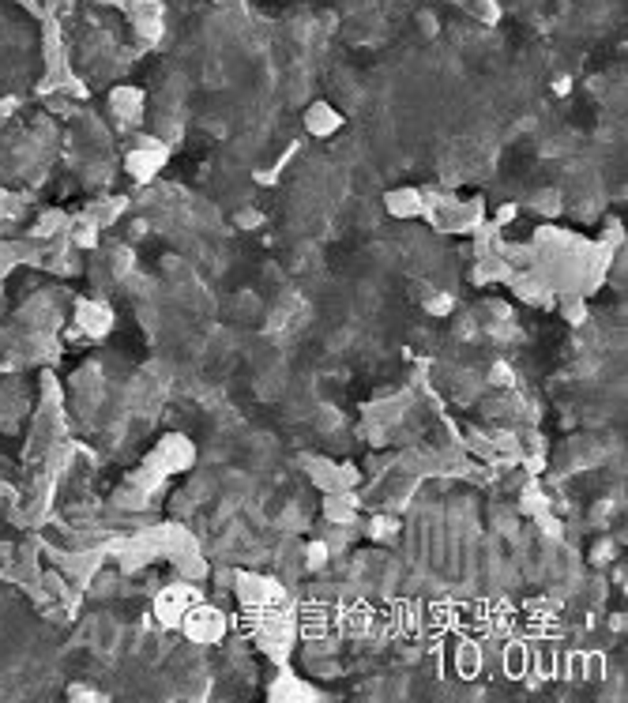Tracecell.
I'll return each mask as SVG.
<instances>
[{"instance_id":"cell-1","label":"cell","mask_w":628,"mask_h":703,"mask_svg":"<svg viewBox=\"0 0 628 703\" xmlns=\"http://www.w3.org/2000/svg\"><path fill=\"white\" fill-rule=\"evenodd\" d=\"M181 625H185V632L192 640L215 643V640H222V632H226V617H222L215 606H192L188 613L181 617Z\"/></svg>"},{"instance_id":"cell-2","label":"cell","mask_w":628,"mask_h":703,"mask_svg":"<svg viewBox=\"0 0 628 703\" xmlns=\"http://www.w3.org/2000/svg\"><path fill=\"white\" fill-rule=\"evenodd\" d=\"M162 162H166V147L159 139H143L139 147L128 154V169H132L139 181H151L162 169Z\"/></svg>"},{"instance_id":"cell-3","label":"cell","mask_w":628,"mask_h":703,"mask_svg":"<svg viewBox=\"0 0 628 703\" xmlns=\"http://www.w3.org/2000/svg\"><path fill=\"white\" fill-rule=\"evenodd\" d=\"M196 602H192V591L185 587H169L162 598H159V617L166 620V625H181V617L188 613Z\"/></svg>"},{"instance_id":"cell-4","label":"cell","mask_w":628,"mask_h":703,"mask_svg":"<svg viewBox=\"0 0 628 703\" xmlns=\"http://www.w3.org/2000/svg\"><path fill=\"white\" fill-rule=\"evenodd\" d=\"M305 128L312 132V136H331V132L343 128V117H339L328 102H320V105H312V110L305 113Z\"/></svg>"},{"instance_id":"cell-5","label":"cell","mask_w":628,"mask_h":703,"mask_svg":"<svg viewBox=\"0 0 628 703\" xmlns=\"http://www.w3.org/2000/svg\"><path fill=\"white\" fill-rule=\"evenodd\" d=\"M80 324L87 335H106L110 324H113V312L98 301H80Z\"/></svg>"},{"instance_id":"cell-6","label":"cell","mask_w":628,"mask_h":703,"mask_svg":"<svg viewBox=\"0 0 628 703\" xmlns=\"http://www.w3.org/2000/svg\"><path fill=\"white\" fill-rule=\"evenodd\" d=\"M159 459L166 462L169 470H185L192 462V444L185 440V436H166L162 448H159Z\"/></svg>"},{"instance_id":"cell-7","label":"cell","mask_w":628,"mask_h":703,"mask_svg":"<svg viewBox=\"0 0 628 703\" xmlns=\"http://www.w3.org/2000/svg\"><path fill=\"white\" fill-rule=\"evenodd\" d=\"M388 211L395 218H414V215H422V192L417 189H395V192H388Z\"/></svg>"},{"instance_id":"cell-8","label":"cell","mask_w":628,"mask_h":703,"mask_svg":"<svg viewBox=\"0 0 628 703\" xmlns=\"http://www.w3.org/2000/svg\"><path fill=\"white\" fill-rule=\"evenodd\" d=\"M324 515H328L331 523H350L358 515V497H350V489H343V493H328V500H324Z\"/></svg>"},{"instance_id":"cell-9","label":"cell","mask_w":628,"mask_h":703,"mask_svg":"<svg viewBox=\"0 0 628 703\" xmlns=\"http://www.w3.org/2000/svg\"><path fill=\"white\" fill-rule=\"evenodd\" d=\"M271 699H316V692H312L309 684L286 677V681H279V684H271Z\"/></svg>"},{"instance_id":"cell-10","label":"cell","mask_w":628,"mask_h":703,"mask_svg":"<svg viewBox=\"0 0 628 703\" xmlns=\"http://www.w3.org/2000/svg\"><path fill=\"white\" fill-rule=\"evenodd\" d=\"M113 110L121 113V117H132V113L139 110V90H132V87L113 90Z\"/></svg>"},{"instance_id":"cell-11","label":"cell","mask_w":628,"mask_h":703,"mask_svg":"<svg viewBox=\"0 0 628 703\" xmlns=\"http://www.w3.org/2000/svg\"><path fill=\"white\" fill-rule=\"evenodd\" d=\"M452 309H455V297L452 294H433V297L425 301V312L429 316H448Z\"/></svg>"},{"instance_id":"cell-12","label":"cell","mask_w":628,"mask_h":703,"mask_svg":"<svg viewBox=\"0 0 628 703\" xmlns=\"http://www.w3.org/2000/svg\"><path fill=\"white\" fill-rule=\"evenodd\" d=\"M478 662H481V655H478V647H459V673L463 677H470V673H478Z\"/></svg>"},{"instance_id":"cell-13","label":"cell","mask_w":628,"mask_h":703,"mask_svg":"<svg viewBox=\"0 0 628 703\" xmlns=\"http://www.w3.org/2000/svg\"><path fill=\"white\" fill-rule=\"evenodd\" d=\"M328 564V546L324 541H312L309 546V568H324Z\"/></svg>"},{"instance_id":"cell-14","label":"cell","mask_w":628,"mask_h":703,"mask_svg":"<svg viewBox=\"0 0 628 703\" xmlns=\"http://www.w3.org/2000/svg\"><path fill=\"white\" fill-rule=\"evenodd\" d=\"M395 527H399L395 519H373L369 530H373V538H388V534H395Z\"/></svg>"},{"instance_id":"cell-15","label":"cell","mask_w":628,"mask_h":703,"mask_svg":"<svg viewBox=\"0 0 628 703\" xmlns=\"http://www.w3.org/2000/svg\"><path fill=\"white\" fill-rule=\"evenodd\" d=\"M72 699H98V692L90 684H72V692H68Z\"/></svg>"},{"instance_id":"cell-16","label":"cell","mask_w":628,"mask_h":703,"mask_svg":"<svg viewBox=\"0 0 628 703\" xmlns=\"http://www.w3.org/2000/svg\"><path fill=\"white\" fill-rule=\"evenodd\" d=\"M493 384H512V369H508V365H493Z\"/></svg>"},{"instance_id":"cell-17","label":"cell","mask_w":628,"mask_h":703,"mask_svg":"<svg viewBox=\"0 0 628 703\" xmlns=\"http://www.w3.org/2000/svg\"><path fill=\"white\" fill-rule=\"evenodd\" d=\"M238 226H245V230L260 226V215H256V211H245V215H238Z\"/></svg>"},{"instance_id":"cell-18","label":"cell","mask_w":628,"mask_h":703,"mask_svg":"<svg viewBox=\"0 0 628 703\" xmlns=\"http://www.w3.org/2000/svg\"><path fill=\"white\" fill-rule=\"evenodd\" d=\"M496 218H501V222H512V218H516V207H512V204H504L501 211H496Z\"/></svg>"},{"instance_id":"cell-19","label":"cell","mask_w":628,"mask_h":703,"mask_svg":"<svg viewBox=\"0 0 628 703\" xmlns=\"http://www.w3.org/2000/svg\"><path fill=\"white\" fill-rule=\"evenodd\" d=\"M215 4H222V0H215Z\"/></svg>"}]
</instances>
